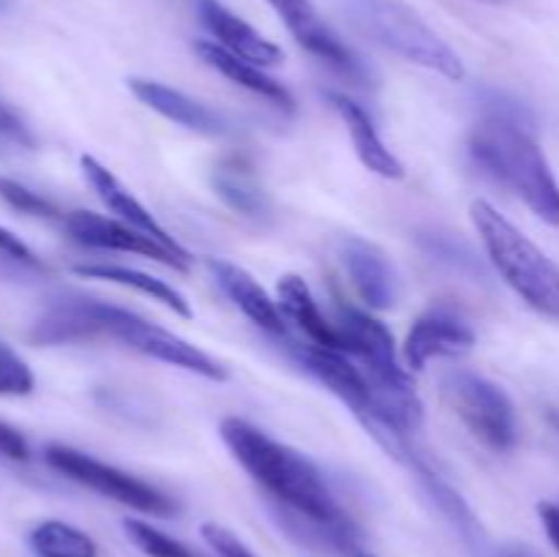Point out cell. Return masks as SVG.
Instances as JSON below:
<instances>
[{"instance_id":"cell-1","label":"cell","mask_w":559,"mask_h":557,"mask_svg":"<svg viewBox=\"0 0 559 557\" xmlns=\"http://www.w3.org/2000/svg\"><path fill=\"white\" fill-rule=\"evenodd\" d=\"M484 120L469 134V156L480 173L511 189L546 224L559 227V183L535 140L533 115L491 93Z\"/></svg>"},{"instance_id":"cell-2","label":"cell","mask_w":559,"mask_h":557,"mask_svg":"<svg viewBox=\"0 0 559 557\" xmlns=\"http://www.w3.org/2000/svg\"><path fill=\"white\" fill-rule=\"evenodd\" d=\"M222 440L233 451V457L243 464L246 473L265 486L271 497H276L278 506L300 513L317 524L336 530L347 538H358L353 519L342 511L333 491L328 489L325 478L314 467L311 459L284 442L273 440L257 426L246 424L243 418L222 420Z\"/></svg>"},{"instance_id":"cell-3","label":"cell","mask_w":559,"mask_h":557,"mask_svg":"<svg viewBox=\"0 0 559 557\" xmlns=\"http://www.w3.org/2000/svg\"><path fill=\"white\" fill-rule=\"evenodd\" d=\"M475 229L486 246L491 265L540 315L559 320V265L538 249L516 224L495 205L475 200L469 205Z\"/></svg>"},{"instance_id":"cell-4","label":"cell","mask_w":559,"mask_h":557,"mask_svg":"<svg viewBox=\"0 0 559 557\" xmlns=\"http://www.w3.org/2000/svg\"><path fill=\"white\" fill-rule=\"evenodd\" d=\"M338 5L349 22L380 47L448 80H464V63L456 49L404 0H338Z\"/></svg>"},{"instance_id":"cell-5","label":"cell","mask_w":559,"mask_h":557,"mask_svg":"<svg viewBox=\"0 0 559 557\" xmlns=\"http://www.w3.org/2000/svg\"><path fill=\"white\" fill-rule=\"evenodd\" d=\"M442 393L469 435L478 437L491 451H511L516 446V410L497 382L475 371L453 369L442 377Z\"/></svg>"},{"instance_id":"cell-6","label":"cell","mask_w":559,"mask_h":557,"mask_svg":"<svg viewBox=\"0 0 559 557\" xmlns=\"http://www.w3.org/2000/svg\"><path fill=\"white\" fill-rule=\"evenodd\" d=\"M44 459H47L49 467L63 473L66 478L76 481V484L87 486V489L98 491V495L109 497L120 506H129L140 513H151V517H173L178 511L175 502L164 491H158L156 486L126 473V470L112 467V464L98 462L91 453H82L69 446H49Z\"/></svg>"},{"instance_id":"cell-7","label":"cell","mask_w":559,"mask_h":557,"mask_svg":"<svg viewBox=\"0 0 559 557\" xmlns=\"http://www.w3.org/2000/svg\"><path fill=\"white\" fill-rule=\"evenodd\" d=\"M109 339H118V342L134 347L136 353L151 355V358L164 360V364L178 366V369L194 371V375L207 377V380H227V369L207 353H202L200 347L175 336L173 331H164V328L142 320L134 311L120 309V306L112 317V325H109Z\"/></svg>"},{"instance_id":"cell-8","label":"cell","mask_w":559,"mask_h":557,"mask_svg":"<svg viewBox=\"0 0 559 557\" xmlns=\"http://www.w3.org/2000/svg\"><path fill=\"white\" fill-rule=\"evenodd\" d=\"M267 3H271L273 11L282 16L287 31L293 33V38L306 49V52L314 55L317 60L331 66L333 71L344 74L347 80L358 82V85L371 80L369 69H366V63L360 60V55L353 52V49L342 42V36L322 20L320 11L314 9L311 0H267Z\"/></svg>"},{"instance_id":"cell-9","label":"cell","mask_w":559,"mask_h":557,"mask_svg":"<svg viewBox=\"0 0 559 557\" xmlns=\"http://www.w3.org/2000/svg\"><path fill=\"white\" fill-rule=\"evenodd\" d=\"M295 355L300 364L317 377L325 388H331L360 420L371 429L377 440H382V418L377 407L374 391H371L369 377L364 375L355 360H349L342 349H328L320 344H295Z\"/></svg>"},{"instance_id":"cell-10","label":"cell","mask_w":559,"mask_h":557,"mask_svg":"<svg viewBox=\"0 0 559 557\" xmlns=\"http://www.w3.org/2000/svg\"><path fill=\"white\" fill-rule=\"evenodd\" d=\"M66 233L82 246L91 249H109V251H129V254L151 257V260L162 262V265L175 268V271H189V260L175 254L156 238H151L142 229L131 227L126 222H115V218L98 216L93 211H71L63 218Z\"/></svg>"},{"instance_id":"cell-11","label":"cell","mask_w":559,"mask_h":557,"mask_svg":"<svg viewBox=\"0 0 559 557\" xmlns=\"http://www.w3.org/2000/svg\"><path fill=\"white\" fill-rule=\"evenodd\" d=\"M338 260H342L349 282L355 284L358 295L371 309H391L396 304L399 273L380 246L347 235L338 240Z\"/></svg>"},{"instance_id":"cell-12","label":"cell","mask_w":559,"mask_h":557,"mask_svg":"<svg viewBox=\"0 0 559 557\" xmlns=\"http://www.w3.org/2000/svg\"><path fill=\"white\" fill-rule=\"evenodd\" d=\"M475 331L453 311L431 309L413 325L404 342V360L409 369H424L431 358H453L469 353Z\"/></svg>"},{"instance_id":"cell-13","label":"cell","mask_w":559,"mask_h":557,"mask_svg":"<svg viewBox=\"0 0 559 557\" xmlns=\"http://www.w3.org/2000/svg\"><path fill=\"white\" fill-rule=\"evenodd\" d=\"M197 16L205 25V31L211 33L213 42L222 44L229 52L240 55V58L251 60L257 66H276L282 63V49L273 42H267L260 31L249 25L243 16L233 14L222 0H194Z\"/></svg>"},{"instance_id":"cell-14","label":"cell","mask_w":559,"mask_h":557,"mask_svg":"<svg viewBox=\"0 0 559 557\" xmlns=\"http://www.w3.org/2000/svg\"><path fill=\"white\" fill-rule=\"evenodd\" d=\"M82 169H85V178L91 180V186L96 189V194L102 197V202L109 208V211L118 213V216L123 218L126 224H131V227L142 229V233H147L151 238H156L158 244H164L167 249H173L175 254L191 260L189 251H186L183 246H180L178 240H175L173 235H169L167 229L156 222V218H153V213L147 211V208L142 205V202L136 200V197L131 194V191L126 189V186L120 183V180L115 178L107 167H104V164H98L93 156H85L82 158Z\"/></svg>"},{"instance_id":"cell-15","label":"cell","mask_w":559,"mask_h":557,"mask_svg":"<svg viewBox=\"0 0 559 557\" xmlns=\"http://www.w3.org/2000/svg\"><path fill=\"white\" fill-rule=\"evenodd\" d=\"M207 268L213 271V276H216L224 295H227L254 325H260L262 331L267 333H276V336H284V333H287L278 304L260 287V284H257V278L251 276L249 271H243V268L227 260H207Z\"/></svg>"},{"instance_id":"cell-16","label":"cell","mask_w":559,"mask_h":557,"mask_svg":"<svg viewBox=\"0 0 559 557\" xmlns=\"http://www.w3.org/2000/svg\"><path fill=\"white\" fill-rule=\"evenodd\" d=\"M129 87L145 107L164 115L167 120L186 126V129L200 131V134H224V131H227V123H224L222 115L213 112L205 104L194 102V98L186 96V93L164 85V82L140 80V76H134V80H129Z\"/></svg>"},{"instance_id":"cell-17","label":"cell","mask_w":559,"mask_h":557,"mask_svg":"<svg viewBox=\"0 0 559 557\" xmlns=\"http://www.w3.org/2000/svg\"><path fill=\"white\" fill-rule=\"evenodd\" d=\"M194 49H197V55H200V58L211 66V69H216L218 74L227 76L229 82H235V85L257 93V96L267 98V102L276 104V107H282V109H287V112L293 109V104H295L293 93H289L278 80L267 76L265 71H262V66H257V63H251V60L240 58V55L229 52V49H224L222 44H216V42H197Z\"/></svg>"},{"instance_id":"cell-18","label":"cell","mask_w":559,"mask_h":557,"mask_svg":"<svg viewBox=\"0 0 559 557\" xmlns=\"http://www.w3.org/2000/svg\"><path fill=\"white\" fill-rule=\"evenodd\" d=\"M328 102H331L333 109L342 115L360 162H364L371 173L382 175V178H402V162H399V158L388 151L385 142L380 140V134H377L374 123H371V118L366 115V109L360 107V104H355L353 98L344 96V93H328Z\"/></svg>"},{"instance_id":"cell-19","label":"cell","mask_w":559,"mask_h":557,"mask_svg":"<svg viewBox=\"0 0 559 557\" xmlns=\"http://www.w3.org/2000/svg\"><path fill=\"white\" fill-rule=\"evenodd\" d=\"M278 309H282V315L289 322H295L309 336L311 344H320V347L328 349H342V339H338L336 325H331L325 320V315L317 306L314 295H311L309 284L300 276H295V273H287L278 282Z\"/></svg>"},{"instance_id":"cell-20","label":"cell","mask_w":559,"mask_h":557,"mask_svg":"<svg viewBox=\"0 0 559 557\" xmlns=\"http://www.w3.org/2000/svg\"><path fill=\"white\" fill-rule=\"evenodd\" d=\"M74 271L80 273V276H85V278H102V282H112V284H120V287L136 289V293L147 295L151 300H158V304L167 306L169 311H175V315H180V317L194 315V311H191V306H189V300L183 298V293H178V289H175L173 284L164 282V278L151 276V273H145V271H136V268H126V265H76Z\"/></svg>"},{"instance_id":"cell-21","label":"cell","mask_w":559,"mask_h":557,"mask_svg":"<svg viewBox=\"0 0 559 557\" xmlns=\"http://www.w3.org/2000/svg\"><path fill=\"white\" fill-rule=\"evenodd\" d=\"M31 544L38 557H96V544L91 535L58 519L38 524L31 533Z\"/></svg>"},{"instance_id":"cell-22","label":"cell","mask_w":559,"mask_h":557,"mask_svg":"<svg viewBox=\"0 0 559 557\" xmlns=\"http://www.w3.org/2000/svg\"><path fill=\"white\" fill-rule=\"evenodd\" d=\"M213 189L233 211L246 216H262L267 211V197L249 173L238 167H218L213 175Z\"/></svg>"},{"instance_id":"cell-23","label":"cell","mask_w":559,"mask_h":557,"mask_svg":"<svg viewBox=\"0 0 559 557\" xmlns=\"http://www.w3.org/2000/svg\"><path fill=\"white\" fill-rule=\"evenodd\" d=\"M415 470L420 473V478H424L426 489H429L431 500L440 506V511L445 513L448 519H451L453 528L459 530V533L464 535V538L469 541V544H480V524L475 522L473 511H469L467 506H464L462 497L456 495V491L451 489V486L442 484L440 478H437L435 473H431L429 467H424V464H415Z\"/></svg>"},{"instance_id":"cell-24","label":"cell","mask_w":559,"mask_h":557,"mask_svg":"<svg viewBox=\"0 0 559 557\" xmlns=\"http://www.w3.org/2000/svg\"><path fill=\"white\" fill-rule=\"evenodd\" d=\"M126 535H129L131 544L147 557H197L194 552L189 549L186 544L180 541L169 538L167 533L156 530L153 524L142 522V519H126L123 522Z\"/></svg>"},{"instance_id":"cell-25","label":"cell","mask_w":559,"mask_h":557,"mask_svg":"<svg viewBox=\"0 0 559 557\" xmlns=\"http://www.w3.org/2000/svg\"><path fill=\"white\" fill-rule=\"evenodd\" d=\"M36 380L33 371L11 347L0 344V396H27Z\"/></svg>"},{"instance_id":"cell-26","label":"cell","mask_w":559,"mask_h":557,"mask_svg":"<svg viewBox=\"0 0 559 557\" xmlns=\"http://www.w3.org/2000/svg\"><path fill=\"white\" fill-rule=\"evenodd\" d=\"M0 197L9 202L14 211L27 213V216H41V218H63V213L52 205L49 200H44L41 194L31 191L27 186L16 183L11 178H0Z\"/></svg>"},{"instance_id":"cell-27","label":"cell","mask_w":559,"mask_h":557,"mask_svg":"<svg viewBox=\"0 0 559 557\" xmlns=\"http://www.w3.org/2000/svg\"><path fill=\"white\" fill-rule=\"evenodd\" d=\"M202 538L218 557H257L238 535H233L222 524H202Z\"/></svg>"},{"instance_id":"cell-28","label":"cell","mask_w":559,"mask_h":557,"mask_svg":"<svg viewBox=\"0 0 559 557\" xmlns=\"http://www.w3.org/2000/svg\"><path fill=\"white\" fill-rule=\"evenodd\" d=\"M0 254H5V257H9V260L20 262V265L41 268L38 257L33 254V251L27 249V246L22 244V240L16 238L14 233H9V229H3V227H0Z\"/></svg>"},{"instance_id":"cell-29","label":"cell","mask_w":559,"mask_h":557,"mask_svg":"<svg viewBox=\"0 0 559 557\" xmlns=\"http://www.w3.org/2000/svg\"><path fill=\"white\" fill-rule=\"evenodd\" d=\"M27 453L31 451H27L25 437H22L16 429H11L9 424H3V420H0V457L14 459V462H25Z\"/></svg>"},{"instance_id":"cell-30","label":"cell","mask_w":559,"mask_h":557,"mask_svg":"<svg viewBox=\"0 0 559 557\" xmlns=\"http://www.w3.org/2000/svg\"><path fill=\"white\" fill-rule=\"evenodd\" d=\"M538 513H540V522H544L551 546L559 552V506L557 502H540Z\"/></svg>"},{"instance_id":"cell-31","label":"cell","mask_w":559,"mask_h":557,"mask_svg":"<svg viewBox=\"0 0 559 557\" xmlns=\"http://www.w3.org/2000/svg\"><path fill=\"white\" fill-rule=\"evenodd\" d=\"M497 557H544L540 552H535L533 546L527 544H508L497 552Z\"/></svg>"},{"instance_id":"cell-32","label":"cell","mask_w":559,"mask_h":557,"mask_svg":"<svg viewBox=\"0 0 559 557\" xmlns=\"http://www.w3.org/2000/svg\"><path fill=\"white\" fill-rule=\"evenodd\" d=\"M349 557H371V555H366L364 549H358V552H353V555H349Z\"/></svg>"},{"instance_id":"cell-33","label":"cell","mask_w":559,"mask_h":557,"mask_svg":"<svg viewBox=\"0 0 559 557\" xmlns=\"http://www.w3.org/2000/svg\"><path fill=\"white\" fill-rule=\"evenodd\" d=\"M0 9H5V0H0Z\"/></svg>"}]
</instances>
